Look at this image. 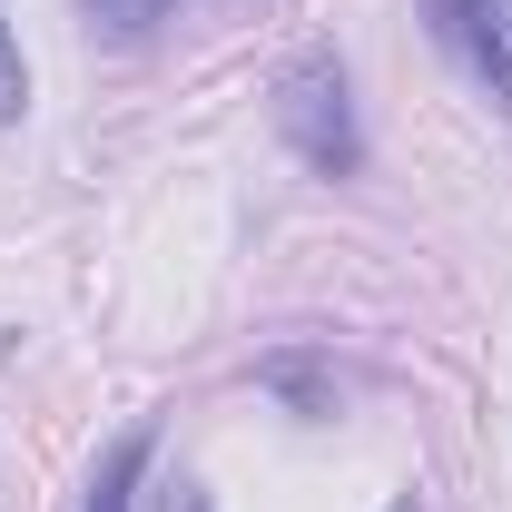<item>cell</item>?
<instances>
[{
  "mask_svg": "<svg viewBox=\"0 0 512 512\" xmlns=\"http://www.w3.org/2000/svg\"><path fill=\"white\" fill-rule=\"evenodd\" d=\"M276 128H286V148H296L316 178H355L365 138H355V99H345V60H335V50L286 60V79H276Z\"/></svg>",
  "mask_w": 512,
  "mask_h": 512,
  "instance_id": "1",
  "label": "cell"
},
{
  "mask_svg": "<svg viewBox=\"0 0 512 512\" xmlns=\"http://www.w3.org/2000/svg\"><path fill=\"white\" fill-rule=\"evenodd\" d=\"M79 10H89V30H109V40H148L178 0H79Z\"/></svg>",
  "mask_w": 512,
  "mask_h": 512,
  "instance_id": "4",
  "label": "cell"
},
{
  "mask_svg": "<svg viewBox=\"0 0 512 512\" xmlns=\"http://www.w3.org/2000/svg\"><path fill=\"white\" fill-rule=\"evenodd\" d=\"M30 109V60H20V40H10V20H0V128Z\"/></svg>",
  "mask_w": 512,
  "mask_h": 512,
  "instance_id": "5",
  "label": "cell"
},
{
  "mask_svg": "<svg viewBox=\"0 0 512 512\" xmlns=\"http://www.w3.org/2000/svg\"><path fill=\"white\" fill-rule=\"evenodd\" d=\"M424 20H434V40L453 50V69L512 119V40H503V20H493V0H424Z\"/></svg>",
  "mask_w": 512,
  "mask_h": 512,
  "instance_id": "2",
  "label": "cell"
},
{
  "mask_svg": "<svg viewBox=\"0 0 512 512\" xmlns=\"http://www.w3.org/2000/svg\"><path fill=\"white\" fill-rule=\"evenodd\" d=\"M158 512H217V503H207L197 483H168V493H158Z\"/></svg>",
  "mask_w": 512,
  "mask_h": 512,
  "instance_id": "6",
  "label": "cell"
},
{
  "mask_svg": "<svg viewBox=\"0 0 512 512\" xmlns=\"http://www.w3.org/2000/svg\"><path fill=\"white\" fill-rule=\"evenodd\" d=\"M394 512H414V503H394Z\"/></svg>",
  "mask_w": 512,
  "mask_h": 512,
  "instance_id": "7",
  "label": "cell"
},
{
  "mask_svg": "<svg viewBox=\"0 0 512 512\" xmlns=\"http://www.w3.org/2000/svg\"><path fill=\"white\" fill-rule=\"evenodd\" d=\"M138 473H148V424L109 444V463L89 473V503H79V512H128V493H138Z\"/></svg>",
  "mask_w": 512,
  "mask_h": 512,
  "instance_id": "3",
  "label": "cell"
}]
</instances>
